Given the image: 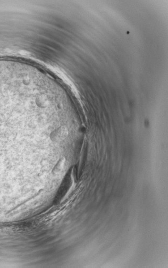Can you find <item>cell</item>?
Masks as SVG:
<instances>
[{
    "label": "cell",
    "mask_w": 168,
    "mask_h": 268,
    "mask_svg": "<svg viewBox=\"0 0 168 268\" xmlns=\"http://www.w3.org/2000/svg\"><path fill=\"white\" fill-rule=\"evenodd\" d=\"M67 135V131L64 128H60L53 134V138L55 140H60L64 138Z\"/></svg>",
    "instance_id": "1"
}]
</instances>
